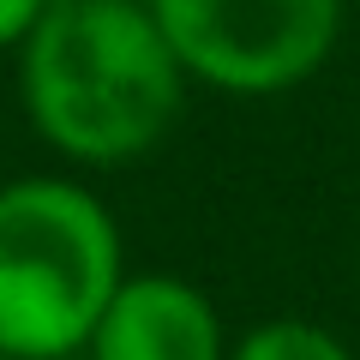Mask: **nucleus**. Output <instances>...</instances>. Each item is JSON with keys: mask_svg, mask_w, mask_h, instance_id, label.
<instances>
[{"mask_svg": "<svg viewBox=\"0 0 360 360\" xmlns=\"http://www.w3.org/2000/svg\"><path fill=\"white\" fill-rule=\"evenodd\" d=\"M229 360H360L330 324L312 319H258L252 330H240L229 342Z\"/></svg>", "mask_w": 360, "mask_h": 360, "instance_id": "5", "label": "nucleus"}, {"mask_svg": "<svg viewBox=\"0 0 360 360\" xmlns=\"http://www.w3.org/2000/svg\"><path fill=\"white\" fill-rule=\"evenodd\" d=\"M217 300L174 270H132L90 330L84 360H229Z\"/></svg>", "mask_w": 360, "mask_h": 360, "instance_id": "4", "label": "nucleus"}, {"mask_svg": "<svg viewBox=\"0 0 360 360\" xmlns=\"http://www.w3.org/2000/svg\"><path fill=\"white\" fill-rule=\"evenodd\" d=\"M354 229H360V217H354Z\"/></svg>", "mask_w": 360, "mask_h": 360, "instance_id": "7", "label": "nucleus"}, {"mask_svg": "<svg viewBox=\"0 0 360 360\" xmlns=\"http://www.w3.org/2000/svg\"><path fill=\"white\" fill-rule=\"evenodd\" d=\"M0 360H6V354H0Z\"/></svg>", "mask_w": 360, "mask_h": 360, "instance_id": "8", "label": "nucleus"}, {"mask_svg": "<svg viewBox=\"0 0 360 360\" xmlns=\"http://www.w3.org/2000/svg\"><path fill=\"white\" fill-rule=\"evenodd\" d=\"M49 0H0V54H18L30 42V30L42 25Z\"/></svg>", "mask_w": 360, "mask_h": 360, "instance_id": "6", "label": "nucleus"}, {"mask_svg": "<svg viewBox=\"0 0 360 360\" xmlns=\"http://www.w3.org/2000/svg\"><path fill=\"white\" fill-rule=\"evenodd\" d=\"M13 60L42 150L90 174L156 156L193 96L144 0H49Z\"/></svg>", "mask_w": 360, "mask_h": 360, "instance_id": "1", "label": "nucleus"}, {"mask_svg": "<svg viewBox=\"0 0 360 360\" xmlns=\"http://www.w3.org/2000/svg\"><path fill=\"white\" fill-rule=\"evenodd\" d=\"M127 234L78 174L0 180V354L72 360L127 283Z\"/></svg>", "mask_w": 360, "mask_h": 360, "instance_id": "2", "label": "nucleus"}, {"mask_svg": "<svg viewBox=\"0 0 360 360\" xmlns=\"http://www.w3.org/2000/svg\"><path fill=\"white\" fill-rule=\"evenodd\" d=\"M193 90L264 103L330 66L348 0H144Z\"/></svg>", "mask_w": 360, "mask_h": 360, "instance_id": "3", "label": "nucleus"}]
</instances>
